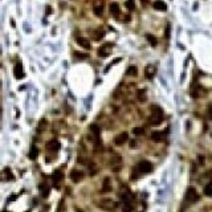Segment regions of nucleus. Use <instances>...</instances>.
Masks as SVG:
<instances>
[{"label": "nucleus", "instance_id": "1", "mask_svg": "<svg viewBox=\"0 0 212 212\" xmlns=\"http://www.w3.org/2000/svg\"><path fill=\"white\" fill-rule=\"evenodd\" d=\"M151 117H150V125H159V123L163 121V110L162 107H159L158 105H152L151 107Z\"/></svg>", "mask_w": 212, "mask_h": 212}, {"label": "nucleus", "instance_id": "2", "mask_svg": "<svg viewBox=\"0 0 212 212\" xmlns=\"http://www.w3.org/2000/svg\"><path fill=\"white\" fill-rule=\"evenodd\" d=\"M200 199V196L198 194V191H196L194 187H188L186 191V195H184V200L187 201V203H198Z\"/></svg>", "mask_w": 212, "mask_h": 212}, {"label": "nucleus", "instance_id": "3", "mask_svg": "<svg viewBox=\"0 0 212 212\" xmlns=\"http://www.w3.org/2000/svg\"><path fill=\"white\" fill-rule=\"evenodd\" d=\"M152 7H154V9L160 11V12L167 11V4L163 2V0H155V2L152 3Z\"/></svg>", "mask_w": 212, "mask_h": 212}, {"label": "nucleus", "instance_id": "4", "mask_svg": "<svg viewBox=\"0 0 212 212\" xmlns=\"http://www.w3.org/2000/svg\"><path fill=\"white\" fill-rule=\"evenodd\" d=\"M138 169H139L142 172H150L152 170V166L149 160H142L139 165H138Z\"/></svg>", "mask_w": 212, "mask_h": 212}, {"label": "nucleus", "instance_id": "5", "mask_svg": "<svg viewBox=\"0 0 212 212\" xmlns=\"http://www.w3.org/2000/svg\"><path fill=\"white\" fill-rule=\"evenodd\" d=\"M13 74H15V77L17 78V80H21V78H24V70H23V66H21V64L19 62L16 66H15V72H13Z\"/></svg>", "mask_w": 212, "mask_h": 212}, {"label": "nucleus", "instance_id": "6", "mask_svg": "<svg viewBox=\"0 0 212 212\" xmlns=\"http://www.w3.org/2000/svg\"><path fill=\"white\" fill-rule=\"evenodd\" d=\"M109 11H110V13L113 15V16H118V15H120V12H121L120 4H118V3H110Z\"/></svg>", "mask_w": 212, "mask_h": 212}, {"label": "nucleus", "instance_id": "7", "mask_svg": "<svg viewBox=\"0 0 212 212\" xmlns=\"http://www.w3.org/2000/svg\"><path fill=\"white\" fill-rule=\"evenodd\" d=\"M145 76H146V78H149V80H152L155 76V68L152 65H147L145 69Z\"/></svg>", "mask_w": 212, "mask_h": 212}, {"label": "nucleus", "instance_id": "8", "mask_svg": "<svg viewBox=\"0 0 212 212\" xmlns=\"http://www.w3.org/2000/svg\"><path fill=\"white\" fill-rule=\"evenodd\" d=\"M127 138H129L127 133H121V134L115 138V145H118V146L123 145V143H125V142L127 141Z\"/></svg>", "mask_w": 212, "mask_h": 212}, {"label": "nucleus", "instance_id": "9", "mask_svg": "<svg viewBox=\"0 0 212 212\" xmlns=\"http://www.w3.org/2000/svg\"><path fill=\"white\" fill-rule=\"evenodd\" d=\"M76 41H77L78 45L82 47V48H85V49H89L90 48V41L88 40V38H85V37H78Z\"/></svg>", "mask_w": 212, "mask_h": 212}, {"label": "nucleus", "instance_id": "10", "mask_svg": "<svg viewBox=\"0 0 212 212\" xmlns=\"http://www.w3.org/2000/svg\"><path fill=\"white\" fill-rule=\"evenodd\" d=\"M163 138H165V134L162 131H152L151 139L154 142H160V141H163Z\"/></svg>", "mask_w": 212, "mask_h": 212}, {"label": "nucleus", "instance_id": "11", "mask_svg": "<svg viewBox=\"0 0 212 212\" xmlns=\"http://www.w3.org/2000/svg\"><path fill=\"white\" fill-rule=\"evenodd\" d=\"M200 90H201V88L195 82L194 85H192V88H191V96L194 98H198L200 96Z\"/></svg>", "mask_w": 212, "mask_h": 212}, {"label": "nucleus", "instance_id": "12", "mask_svg": "<svg viewBox=\"0 0 212 212\" xmlns=\"http://www.w3.org/2000/svg\"><path fill=\"white\" fill-rule=\"evenodd\" d=\"M109 45H113V44H105V45H102L100 49H98V56H101V57H106V56H109V51H106V48L109 47Z\"/></svg>", "mask_w": 212, "mask_h": 212}, {"label": "nucleus", "instance_id": "13", "mask_svg": "<svg viewBox=\"0 0 212 212\" xmlns=\"http://www.w3.org/2000/svg\"><path fill=\"white\" fill-rule=\"evenodd\" d=\"M93 13H94L96 16H102L103 6H101V4H97V6H94V7H93Z\"/></svg>", "mask_w": 212, "mask_h": 212}, {"label": "nucleus", "instance_id": "14", "mask_svg": "<svg viewBox=\"0 0 212 212\" xmlns=\"http://www.w3.org/2000/svg\"><path fill=\"white\" fill-rule=\"evenodd\" d=\"M137 98H138V101H141V102H145L146 101V90L145 89H139L137 92Z\"/></svg>", "mask_w": 212, "mask_h": 212}, {"label": "nucleus", "instance_id": "15", "mask_svg": "<svg viewBox=\"0 0 212 212\" xmlns=\"http://www.w3.org/2000/svg\"><path fill=\"white\" fill-rule=\"evenodd\" d=\"M126 74L127 76H131V77H135L137 74H138V69H137V66H129L127 68V70H126Z\"/></svg>", "mask_w": 212, "mask_h": 212}, {"label": "nucleus", "instance_id": "16", "mask_svg": "<svg viewBox=\"0 0 212 212\" xmlns=\"http://www.w3.org/2000/svg\"><path fill=\"white\" fill-rule=\"evenodd\" d=\"M146 37H147V41L150 43L151 47H156V45H158V40H156L155 36H152V34H147Z\"/></svg>", "mask_w": 212, "mask_h": 212}, {"label": "nucleus", "instance_id": "17", "mask_svg": "<svg viewBox=\"0 0 212 212\" xmlns=\"http://www.w3.org/2000/svg\"><path fill=\"white\" fill-rule=\"evenodd\" d=\"M204 194L207 195V196H212V182L210 184H207L205 187H204Z\"/></svg>", "mask_w": 212, "mask_h": 212}, {"label": "nucleus", "instance_id": "18", "mask_svg": "<svg viewBox=\"0 0 212 212\" xmlns=\"http://www.w3.org/2000/svg\"><path fill=\"white\" fill-rule=\"evenodd\" d=\"M102 37H103V32H102V31H97V32H93V38H94L96 41L101 40Z\"/></svg>", "mask_w": 212, "mask_h": 212}, {"label": "nucleus", "instance_id": "19", "mask_svg": "<svg viewBox=\"0 0 212 212\" xmlns=\"http://www.w3.org/2000/svg\"><path fill=\"white\" fill-rule=\"evenodd\" d=\"M58 147H60V146H58V143L56 141H52V142H49V143H48V149H51V150H57Z\"/></svg>", "mask_w": 212, "mask_h": 212}, {"label": "nucleus", "instance_id": "20", "mask_svg": "<svg viewBox=\"0 0 212 212\" xmlns=\"http://www.w3.org/2000/svg\"><path fill=\"white\" fill-rule=\"evenodd\" d=\"M143 133H145L143 127H134V129H133V134H135V135H142Z\"/></svg>", "mask_w": 212, "mask_h": 212}, {"label": "nucleus", "instance_id": "21", "mask_svg": "<svg viewBox=\"0 0 212 212\" xmlns=\"http://www.w3.org/2000/svg\"><path fill=\"white\" fill-rule=\"evenodd\" d=\"M126 6H127V8L130 9V11H133V9L135 8V4H134V0H127L126 2Z\"/></svg>", "mask_w": 212, "mask_h": 212}, {"label": "nucleus", "instance_id": "22", "mask_svg": "<svg viewBox=\"0 0 212 212\" xmlns=\"http://www.w3.org/2000/svg\"><path fill=\"white\" fill-rule=\"evenodd\" d=\"M120 61H121V58H120V57H118V58H115V61H113V62H110V64H109V65H107V66H106V69H105V72H109V69H110V68H111L113 65H115V64H118V62H120Z\"/></svg>", "mask_w": 212, "mask_h": 212}, {"label": "nucleus", "instance_id": "23", "mask_svg": "<svg viewBox=\"0 0 212 212\" xmlns=\"http://www.w3.org/2000/svg\"><path fill=\"white\" fill-rule=\"evenodd\" d=\"M171 27H170V24H167V27H166V32H165V37L166 38H170V32H171V29H170Z\"/></svg>", "mask_w": 212, "mask_h": 212}, {"label": "nucleus", "instance_id": "24", "mask_svg": "<svg viewBox=\"0 0 212 212\" xmlns=\"http://www.w3.org/2000/svg\"><path fill=\"white\" fill-rule=\"evenodd\" d=\"M74 57H77V58H86L88 55H85V53H74Z\"/></svg>", "mask_w": 212, "mask_h": 212}, {"label": "nucleus", "instance_id": "25", "mask_svg": "<svg viewBox=\"0 0 212 212\" xmlns=\"http://www.w3.org/2000/svg\"><path fill=\"white\" fill-rule=\"evenodd\" d=\"M198 159H199V163H200V165H204V156H203V155H199Z\"/></svg>", "mask_w": 212, "mask_h": 212}, {"label": "nucleus", "instance_id": "26", "mask_svg": "<svg viewBox=\"0 0 212 212\" xmlns=\"http://www.w3.org/2000/svg\"><path fill=\"white\" fill-rule=\"evenodd\" d=\"M141 3H142V6H147V4L150 3V0H141Z\"/></svg>", "mask_w": 212, "mask_h": 212}, {"label": "nucleus", "instance_id": "27", "mask_svg": "<svg viewBox=\"0 0 212 212\" xmlns=\"http://www.w3.org/2000/svg\"><path fill=\"white\" fill-rule=\"evenodd\" d=\"M47 13H52V8H51V7L47 8Z\"/></svg>", "mask_w": 212, "mask_h": 212}]
</instances>
